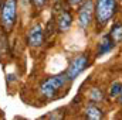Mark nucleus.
Instances as JSON below:
<instances>
[{
    "label": "nucleus",
    "instance_id": "obj_2",
    "mask_svg": "<svg viewBox=\"0 0 122 120\" xmlns=\"http://www.w3.org/2000/svg\"><path fill=\"white\" fill-rule=\"evenodd\" d=\"M117 11V0H97L94 6V16L97 23L104 27L114 17Z\"/></svg>",
    "mask_w": 122,
    "mask_h": 120
},
{
    "label": "nucleus",
    "instance_id": "obj_1",
    "mask_svg": "<svg viewBox=\"0 0 122 120\" xmlns=\"http://www.w3.org/2000/svg\"><path fill=\"white\" fill-rule=\"evenodd\" d=\"M17 18V0H3L0 9V26L4 32L13 30Z\"/></svg>",
    "mask_w": 122,
    "mask_h": 120
},
{
    "label": "nucleus",
    "instance_id": "obj_15",
    "mask_svg": "<svg viewBox=\"0 0 122 120\" xmlns=\"http://www.w3.org/2000/svg\"><path fill=\"white\" fill-rule=\"evenodd\" d=\"M118 97H119V103L122 105V88H121V92H119V95H118Z\"/></svg>",
    "mask_w": 122,
    "mask_h": 120
},
{
    "label": "nucleus",
    "instance_id": "obj_16",
    "mask_svg": "<svg viewBox=\"0 0 122 120\" xmlns=\"http://www.w3.org/2000/svg\"><path fill=\"white\" fill-rule=\"evenodd\" d=\"M1 4H3V0H0V9H1Z\"/></svg>",
    "mask_w": 122,
    "mask_h": 120
},
{
    "label": "nucleus",
    "instance_id": "obj_12",
    "mask_svg": "<svg viewBox=\"0 0 122 120\" xmlns=\"http://www.w3.org/2000/svg\"><path fill=\"white\" fill-rule=\"evenodd\" d=\"M121 88H122V83L121 82H114L112 85H111V89H109V95H111V97H117L118 95H119V92H121Z\"/></svg>",
    "mask_w": 122,
    "mask_h": 120
},
{
    "label": "nucleus",
    "instance_id": "obj_13",
    "mask_svg": "<svg viewBox=\"0 0 122 120\" xmlns=\"http://www.w3.org/2000/svg\"><path fill=\"white\" fill-rule=\"evenodd\" d=\"M30 1H31V4H33L34 9H43L47 4L48 0H30Z\"/></svg>",
    "mask_w": 122,
    "mask_h": 120
},
{
    "label": "nucleus",
    "instance_id": "obj_7",
    "mask_svg": "<svg viewBox=\"0 0 122 120\" xmlns=\"http://www.w3.org/2000/svg\"><path fill=\"white\" fill-rule=\"evenodd\" d=\"M56 24H57V28H58L60 32L67 31L72 26V16H71V13L68 10H64L62 9L60 13H58L57 18H56Z\"/></svg>",
    "mask_w": 122,
    "mask_h": 120
},
{
    "label": "nucleus",
    "instance_id": "obj_14",
    "mask_svg": "<svg viewBox=\"0 0 122 120\" xmlns=\"http://www.w3.org/2000/svg\"><path fill=\"white\" fill-rule=\"evenodd\" d=\"M68 1V4L70 6H72V7H77V6H81L85 0H67Z\"/></svg>",
    "mask_w": 122,
    "mask_h": 120
},
{
    "label": "nucleus",
    "instance_id": "obj_10",
    "mask_svg": "<svg viewBox=\"0 0 122 120\" xmlns=\"http://www.w3.org/2000/svg\"><path fill=\"white\" fill-rule=\"evenodd\" d=\"M109 35L112 37V40L115 41V44L122 42V26L121 24H115V26L112 27L111 32H109Z\"/></svg>",
    "mask_w": 122,
    "mask_h": 120
},
{
    "label": "nucleus",
    "instance_id": "obj_4",
    "mask_svg": "<svg viewBox=\"0 0 122 120\" xmlns=\"http://www.w3.org/2000/svg\"><path fill=\"white\" fill-rule=\"evenodd\" d=\"M88 64H90V61H88V57L87 55H84V54L77 55L75 58H72V61L70 62V65H68V68L65 71L67 78L70 81H74L77 76H80L88 68Z\"/></svg>",
    "mask_w": 122,
    "mask_h": 120
},
{
    "label": "nucleus",
    "instance_id": "obj_3",
    "mask_svg": "<svg viewBox=\"0 0 122 120\" xmlns=\"http://www.w3.org/2000/svg\"><path fill=\"white\" fill-rule=\"evenodd\" d=\"M70 82V79L67 78L65 74H58L54 76H50L48 79H46L41 86H40V93L46 97V99H53L57 96V93L64 88L67 83Z\"/></svg>",
    "mask_w": 122,
    "mask_h": 120
},
{
    "label": "nucleus",
    "instance_id": "obj_5",
    "mask_svg": "<svg viewBox=\"0 0 122 120\" xmlns=\"http://www.w3.org/2000/svg\"><path fill=\"white\" fill-rule=\"evenodd\" d=\"M94 18V3L92 0H85L78 11V24L81 28H88Z\"/></svg>",
    "mask_w": 122,
    "mask_h": 120
},
{
    "label": "nucleus",
    "instance_id": "obj_8",
    "mask_svg": "<svg viewBox=\"0 0 122 120\" xmlns=\"http://www.w3.org/2000/svg\"><path fill=\"white\" fill-rule=\"evenodd\" d=\"M115 45H117V44H115V41L112 40V37H111L109 34L104 35V37H102V40H101V42L98 44L97 55H98V57H101V55L108 54L109 51H112V50H114V47H115Z\"/></svg>",
    "mask_w": 122,
    "mask_h": 120
},
{
    "label": "nucleus",
    "instance_id": "obj_6",
    "mask_svg": "<svg viewBox=\"0 0 122 120\" xmlns=\"http://www.w3.org/2000/svg\"><path fill=\"white\" fill-rule=\"evenodd\" d=\"M46 30L41 24H36L33 26L29 32H27V44L33 48H38L44 44L46 41Z\"/></svg>",
    "mask_w": 122,
    "mask_h": 120
},
{
    "label": "nucleus",
    "instance_id": "obj_9",
    "mask_svg": "<svg viewBox=\"0 0 122 120\" xmlns=\"http://www.w3.org/2000/svg\"><path fill=\"white\" fill-rule=\"evenodd\" d=\"M85 117L90 120H101L104 119V112L95 103H91L85 107Z\"/></svg>",
    "mask_w": 122,
    "mask_h": 120
},
{
    "label": "nucleus",
    "instance_id": "obj_11",
    "mask_svg": "<svg viewBox=\"0 0 122 120\" xmlns=\"http://www.w3.org/2000/svg\"><path fill=\"white\" fill-rule=\"evenodd\" d=\"M90 100L92 103H98L101 100H104V93L99 88H92L90 92Z\"/></svg>",
    "mask_w": 122,
    "mask_h": 120
}]
</instances>
